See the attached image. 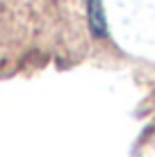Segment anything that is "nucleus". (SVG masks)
Listing matches in <instances>:
<instances>
[{"instance_id":"f257e3e1","label":"nucleus","mask_w":155,"mask_h":157,"mask_svg":"<svg viewBox=\"0 0 155 157\" xmlns=\"http://www.w3.org/2000/svg\"><path fill=\"white\" fill-rule=\"evenodd\" d=\"M87 23L96 39H105L107 36V21H105L103 0H87Z\"/></svg>"}]
</instances>
